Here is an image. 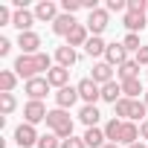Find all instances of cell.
Returning a JSON list of instances; mask_svg holds the SVG:
<instances>
[{
	"instance_id": "44",
	"label": "cell",
	"mask_w": 148,
	"mask_h": 148,
	"mask_svg": "<svg viewBox=\"0 0 148 148\" xmlns=\"http://www.w3.org/2000/svg\"><path fill=\"white\" fill-rule=\"evenodd\" d=\"M145 108H148V90H145Z\"/></svg>"
},
{
	"instance_id": "34",
	"label": "cell",
	"mask_w": 148,
	"mask_h": 148,
	"mask_svg": "<svg viewBox=\"0 0 148 148\" xmlns=\"http://www.w3.org/2000/svg\"><path fill=\"white\" fill-rule=\"evenodd\" d=\"M35 61H38V73H41V70H47V73L52 70V61H49V55H47V52H38V55H35Z\"/></svg>"
},
{
	"instance_id": "18",
	"label": "cell",
	"mask_w": 148,
	"mask_h": 148,
	"mask_svg": "<svg viewBox=\"0 0 148 148\" xmlns=\"http://www.w3.org/2000/svg\"><path fill=\"white\" fill-rule=\"evenodd\" d=\"M55 61H58V67H67V70H70L73 64H76V49L67 47V44L58 47V49H55Z\"/></svg>"
},
{
	"instance_id": "21",
	"label": "cell",
	"mask_w": 148,
	"mask_h": 148,
	"mask_svg": "<svg viewBox=\"0 0 148 148\" xmlns=\"http://www.w3.org/2000/svg\"><path fill=\"white\" fill-rule=\"evenodd\" d=\"M139 139V128L134 125V122H125L122 125V134H119V142H125V145H134Z\"/></svg>"
},
{
	"instance_id": "5",
	"label": "cell",
	"mask_w": 148,
	"mask_h": 148,
	"mask_svg": "<svg viewBox=\"0 0 148 148\" xmlns=\"http://www.w3.org/2000/svg\"><path fill=\"white\" fill-rule=\"evenodd\" d=\"M108 21H110V18H108V9H96V12L87 15V29L102 38V32L108 29Z\"/></svg>"
},
{
	"instance_id": "7",
	"label": "cell",
	"mask_w": 148,
	"mask_h": 148,
	"mask_svg": "<svg viewBox=\"0 0 148 148\" xmlns=\"http://www.w3.org/2000/svg\"><path fill=\"white\" fill-rule=\"evenodd\" d=\"M105 61H108L110 67H122V64L128 61V49H125L122 44H108V49H105Z\"/></svg>"
},
{
	"instance_id": "39",
	"label": "cell",
	"mask_w": 148,
	"mask_h": 148,
	"mask_svg": "<svg viewBox=\"0 0 148 148\" xmlns=\"http://www.w3.org/2000/svg\"><path fill=\"white\" fill-rule=\"evenodd\" d=\"M12 18H15V15H9V9H6V6H0V26H6Z\"/></svg>"
},
{
	"instance_id": "20",
	"label": "cell",
	"mask_w": 148,
	"mask_h": 148,
	"mask_svg": "<svg viewBox=\"0 0 148 148\" xmlns=\"http://www.w3.org/2000/svg\"><path fill=\"white\" fill-rule=\"evenodd\" d=\"M102 99H105V102H110V105H116V102L122 99V84H119V82L105 84V87H102Z\"/></svg>"
},
{
	"instance_id": "12",
	"label": "cell",
	"mask_w": 148,
	"mask_h": 148,
	"mask_svg": "<svg viewBox=\"0 0 148 148\" xmlns=\"http://www.w3.org/2000/svg\"><path fill=\"white\" fill-rule=\"evenodd\" d=\"M47 82H49V87H58V90H61V87H67V82H70V70L55 64V67L47 73Z\"/></svg>"
},
{
	"instance_id": "17",
	"label": "cell",
	"mask_w": 148,
	"mask_h": 148,
	"mask_svg": "<svg viewBox=\"0 0 148 148\" xmlns=\"http://www.w3.org/2000/svg\"><path fill=\"white\" fill-rule=\"evenodd\" d=\"M82 139L87 142V148H105V145H108V142H105L108 136H105V131H99V128H87Z\"/></svg>"
},
{
	"instance_id": "25",
	"label": "cell",
	"mask_w": 148,
	"mask_h": 148,
	"mask_svg": "<svg viewBox=\"0 0 148 148\" xmlns=\"http://www.w3.org/2000/svg\"><path fill=\"white\" fill-rule=\"evenodd\" d=\"M122 125H125V122L113 116V119H110V122L105 125V136H108L110 142H119V134H122Z\"/></svg>"
},
{
	"instance_id": "28",
	"label": "cell",
	"mask_w": 148,
	"mask_h": 148,
	"mask_svg": "<svg viewBox=\"0 0 148 148\" xmlns=\"http://www.w3.org/2000/svg\"><path fill=\"white\" fill-rule=\"evenodd\" d=\"M131 108H134V99H125V96L113 105V110H116L119 119H131Z\"/></svg>"
},
{
	"instance_id": "13",
	"label": "cell",
	"mask_w": 148,
	"mask_h": 148,
	"mask_svg": "<svg viewBox=\"0 0 148 148\" xmlns=\"http://www.w3.org/2000/svg\"><path fill=\"white\" fill-rule=\"evenodd\" d=\"M76 99H79V87H61L58 93H55V102H58V108L61 110H67V108H73V105H76Z\"/></svg>"
},
{
	"instance_id": "11",
	"label": "cell",
	"mask_w": 148,
	"mask_h": 148,
	"mask_svg": "<svg viewBox=\"0 0 148 148\" xmlns=\"http://www.w3.org/2000/svg\"><path fill=\"white\" fill-rule=\"evenodd\" d=\"M38 18H35V12H29V9H15V18H12V26H18L21 32H32L29 26L35 23Z\"/></svg>"
},
{
	"instance_id": "41",
	"label": "cell",
	"mask_w": 148,
	"mask_h": 148,
	"mask_svg": "<svg viewBox=\"0 0 148 148\" xmlns=\"http://www.w3.org/2000/svg\"><path fill=\"white\" fill-rule=\"evenodd\" d=\"M139 136H142V139H148V119H145V122H139Z\"/></svg>"
},
{
	"instance_id": "40",
	"label": "cell",
	"mask_w": 148,
	"mask_h": 148,
	"mask_svg": "<svg viewBox=\"0 0 148 148\" xmlns=\"http://www.w3.org/2000/svg\"><path fill=\"white\" fill-rule=\"evenodd\" d=\"M9 49H12V41H9V38H0V58L9 55Z\"/></svg>"
},
{
	"instance_id": "23",
	"label": "cell",
	"mask_w": 148,
	"mask_h": 148,
	"mask_svg": "<svg viewBox=\"0 0 148 148\" xmlns=\"http://www.w3.org/2000/svg\"><path fill=\"white\" fill-rule=\"evenodd\" d=\"M84 49H87V55H90V58H96V55H105L108 44H105V41L99 38V35H93V38H90V41L84 44Z\"/></svg>"
},
{
	"instance_id": "32",
	"label": "cell",
	"mask_w": 148,
	"mask_h": 148,
	"mask_svg": "<svg viewBox=\"0 0 148 148\" xmlns=\"http://www.w3.org/2000/svg\"><path fill=\"white\" fill-rule=\"evenodd\" d=\"M145 102H139V99H134V108H131V119H139V122H145Z\"/></svg>"
},
{
	"instance_id": "27",
	"label": "cell",
	"mask_w": 148,
	"mask_h": 148,
	"mask_svg": "<svg viewBox=\"0 0 148 148\" xmlns=\"http://www.w3.org/2000/svg\"><path fill=\"white\" fill-rule=\"evenodd\" d=\"M136 70H139L136 61H125V64L119 67V82H131V79H136Z\"/></svg>"
},
{
	"instance_id": "16",
	"label": "cell",
	"mask_w": 148,
	"mask_h": 148,
	"mask_svg": "<svg viewBox=\"0 0 148 148\" xmlns=\"http://www.w3.org/2000/svg\"><path fill=\"white\" fill-rule=\"evenodd\" d=\"M76 26H79V23H76V18H73V15H58L55 23H52V32H55V35H70Z\"/></svg>"
},
{
	"instance_id": "42",
	"label": "cell",
	"mask_w": 148,
	"mask_h": 148,
	"mask_svg": "<svg viewBox=\"0 0 148 148\" xmlns=\"http://www.w3.org/2000/svg\"><path fill=\"white\" fill-rule=\"evenodd\" d=\"M105 148H119V142H108V145H105Z\"/></svg>"
},
{
	"instance_id": "19",
	"label": "cell",
	"mask_w": 148,
	"mask_h": 148,
	"mask_svg": "<svg viewBox=\"0 0 148 148\" xmlns=\"http://www.w3.org/2000/svg\"><path fill=\"white\" fill-rule=\"evenodd\" d=\"M99 116H102V113H99V108H96V105H84V108L79 110V119H82V122H84L87 128H96Z\"/></svg>"
},
{
	"instance_id": "29",
	"label": "cell",
	"mask_w": 148,
	"mask_h": 148,
	"mask_svg": "<svg viewBox=\"0 0 148 148\" xmlns=\"http://www.w3.org/2000/svg\"><path fill=\"white\" fill-rule=\"evenodd\" d=\"M15 108H18V102H15L12 93H0V110H3V113H12Z\"/></svg>"
},
{
	"instance_id": "31",
	"label": "cell",
	"mask_w": 148,
	"mask_h": 148,
	"mask_svg": "<svg viewBox=\"0 0 148 148\" xmlns=\"http://www.w3.org/2000/svg\"><path fill=\"white\" fill-rule=\"evenodd\" d=\"M38 148H61V142H58V136L49 131V134H44V136L38 139Z\"/></svg>"
},
{
	"instance_id": "9",
	"label": "cell",
	"mask_w": 148,
	"mask_h": 148,
	"mask_svg": "<svg viewBox=\"0 0 148 148\" xmlns=\"http://www.w3.org/2000/svg\"><path fill=\"white\" fill-rule=\"evenodd\" d=\"M47 108H44V102H26V108H23V116H26V122L29 125H35V122H47Z\"/></svg>"
},
{
	"instance_id": "3",
	"label": "cell",
	"mask_w": 148,
	"mask_h": 148,
	"mask_svg": "<svg viewBox=\"0 0 148 148\" xmlns=\"http://www.w3.org/2000/svg\"><path fill=\"white\" fill-rule=\"evenodd\" d=\"M76 87H79V99H84L87 105H96V99H102V87L93 79H82Z\"/></svg>"
},
{
	"instance_id": "1",
	"label": "cell",
	"mask_w": 148,
	"mask_h": 148,
	"mask_svg": "<svg viewBox=\"0 0 148 148\" xmlns=\"http://www.w3.org/2000/svg\"><path fill=\"white\" fill-rule=\"evenodd\" d=\"M47 125H49V131H52L55 136H64V139L73 136V119H70V113L61 110V108L47 113Z\"/></svg>"
},
{
	"instance_id": "6",
	"label": "cell",
	"mask_w": 148,
	"mask_h": 148,
	"mask_svg": "<svg viewBox=\"0 0 148 148\" xmlns=\"http://www.w3.org/2000/svg\"><path fill=\"white\" fill-rule=\"evenodd\" d=\"M18 47L23 49V55H38V47H41L38 32H21L18 35Z\"/></svg>"
},
{
	"instance_id": "15",
	"label": "cell",
	"mask_w": 148,
	"mask_h": 148,
	"mask_svg": "<svg viewBox=\"0 0 148 148\" xmlns=\"http://www.w3.org/2000/svg\"><path fill=\"white\" fill-rule=\"evenodd\" d=\"M87 41H90V29H87V23H79L76 29L67 35V47H84Z\"/></svg>"
},
{
	"instance_id": "8",
	"label": "cell",
	"mask_w": 148,
	"mask_h": 148,
	"mask_svg": "<svg viewBox=\"0 0 148 148\" xmlns=\"http://www.w3.org/2000/svg\"><path fill=\"white\" fill-rule=\"evenodd\" d=\"M26 93H29V102H41L47 93H49V82L47 79H32V82H26Z\"/></svg>"
},
{
	"instance_id": "33",
	"label": "cell",
	"mask_w": 148,
	"mask_h": 148,
	"mask_svg": "<svg viewBox=\"0 0 148 148\" xmlns=\"http://www.w3.org/2000/svg\"><path fill=\"white\" fill-rule=\"evenodd\" d=\"M61 9H64V15H76L82 9V0H61Z\"/></svg>"
},
{
	"instance_id": "10",
	"label": "cell",
	"mask_w": 148,
	"mask_h": 148,
	"mask_svg": "<svg viewBox=\"0 0 148 148\" xmlns=\"http://www.w3.org/2000/svg\"><path fill=\"white\" fill-rule=\"evenodd\" d=\"M99 87H105V84H110L113 82V67L108 64V61H99L96 67H93V76H90Z\"/></svg>"
},
{
	"instance_id": "36",
	"label": "cell",
	"mask_w": 148,
	"mask_h": 148,
	"mask_svg": "<svg viewBox=\"0 0 148 148\" xmlns=\"http://www.w3.org/2000/svg\"><path fill=\"white\" fill-rule=\"evenodd\" d=\"M61 148H87V142L79 136H70V139H61Z\"/></svg>"
},
{
	"instance_id": "38",
	"label": "cell",
	"mask_w": 148,
	"mask_h": 148,
	"mask_svg": "<svg viewBox=\"0 0 148 148\" xmlns=\"http://www.w3.org/2000/svg\"><path fill=\"white\" fill-rule=\"evenodd\" d=\"M134 61H136V64H148V47H139V52H136Z\"/></svg>"
},
{
	"instance_id": "22",
	"label": "cell",
	"mask_w": 148,
	"mask_h": 148,
	"mask_svg": "<svg viewBox=\"0 0 148 148\" xmlns=\"http://www.w3.org/2000/svg\"><path fill=\"white\" fill-rule=\"evenodd\" d=\"M15 84H18V73L15 70H3V73H0V90H3V93H12Z\"/></svg>"
},
{
	"instance_id": "30",
	"label": "cell",
	"mask_w": 148,
	"mask_h": 148,
	"mask_svg": "<svg viewBox=\"0 0 148 148\" xmlns=\"http://www.w3.org/2000/svg\"><path fill=\"white\" fill-rule=\"evenodd\" d=\"M122 47H125L128 52H139V47H142V44H139V35L128 32V35H125V41H122Z\"/></svg>"
},
{
	"instance_id": "37",
	"label": "cell",
	"mask_w": 148,
	"mask_h": 148,
	"mask_svg": "<svg viewBox=\"0 0 148 148\" xmlns=\"http://www.w3.org/2000/svg\"><path fill=\"white\" fill-rule=\"evenodd\" d=\"M122 9H128L125 0H108V12H122Z\"/></svg>"
},
{
	"instance_id": "43",
	"label": "cell",
	"mask_w": 148,
	"mask_h": 148,
	"mask_svg": "<svg viewBox=\"0 0 148 148\" xmlns=\"http://www.w3.org/2000/svg\"><path fill=\"white\" fill-rule=\"evenodd\" d=\"M128 148H145V145H142V142H134V145H128Z\"/></svg>"
},
{
	"instance_id": "26",
	"label": "cell",
	"mask_w": 148,
	"mask_h": 148,
	"mask_svg": "<svg viewBox=\"0 0 148 148\" xmlns=\"http://www.w3.org/2000/svg\"><path fill=\"white\" fill-rule=\"evenodd\" d=\"M125 26H128V32H139V29H145V15H125Z\"/></svg>"
},
{
	"instance_id": "35",
	"label": "cell",
	"mask_w": 148,
	"mask_h": 148,
	"mask_svg": "<svg viewBox=\"0 0 148 148\" xmlns=\"http://www.w3.org/2000/svg\"><path fill=\"white\" fill-rule=\"evenodd\" d=\"M128 12L131 15H145V0H128Z\"/></svg>"
},
{
	"instance_id": "2",
	"label": "cell",
	"mask_w": 148,
	"mask_h": 148,
	"mask_svg": "<svg viewBox=\"0 0 148 148\" xmlns=\"http://www.w3.org/2000/svg\"><path fill=\"white\" fill-rule=\"evenodd\" d=\"M21 79H26V82H32V79H38V61H35V55H23L21 52V58L15 61V67H12Z\"/></svg>"
},
{
	"instance_id": "24",
	"label": "cell",
	"mask_w": 148,
	"mask_h": 148,
	"mask_svg": "<svg viewBox=\"0 0 148 148\" xmlns=\"http://www.w3.org/2000/svg\"><path fill=\"white\" fill-rule=\"evenodd\" d=\"M119 84H122V93H125V99H136L139 93H145L139 79H131V82H119Z\"/></svg>"
},
{
	"instance_id": "4",
	"label": "cell",
	"mask_w": 148,
	"mask_h": 148,
	"mask_svg": "<svg viewBox=\"0 0 148 148\" xmlns=\"http://www.w3.org/2000/svg\"><path fill=\"white\" fill-rule=\"evenodd\" d=\"M38 134H35V125H29V122H23V125H18V131H15V142L21 145V148H29V145H38Z\"/></svg>"
},
{
	"instance_id": "14",
	"label": "cell",
	"mask_w": 148,
	"mask_h": 148,
	"mask_svg": "<svg viewBox=\"0 0 148 148\" xmlns=\"http://www.w3.org/2000/svg\"><path fill=\"white\" fill-rule=\"evenodd\" d=\"M35 18H38V21H49V23H55V18H58V6L52 3V0H41V3L35 6Z\"/></svg>"
}]
</instances>
